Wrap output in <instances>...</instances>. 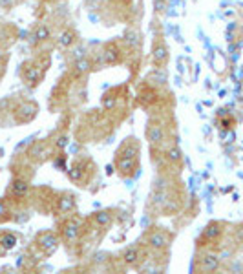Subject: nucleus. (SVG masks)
Here are the masks:
<instances>
[{"label":"nucleus","mask_w":243,"mask_h":274,"mask_svg":"<svg viewBox=\"0 0 243 274\" xmlns=\"http://www.w3.org/2000/svg\"><path fill=\"white\" fill-rule=\"evenodd\" d=\"M185 192L179 183H174V176H161L154 183L150 192V208L159 216H170L181 210Z\"/></svg>","instance_id":"f257e3e1"},{"label":"nucleus","mask_w":243,"mask_h":274,"mask_svg":"<svg viewBox=\"0 0 243 274\" xmlns=\"http://www.w3.org/2000/svg\"><path fill=\"white\" fill-rule=\"evenodd\" d=\"M147 141L150 144L152 150H159V152H165V150L174 144L172 141V126L165 117L161 116H152L147 123Z\"/></svg>","instance_id":"f03ea898"},{"label":"nucleus","mask_w":243,"mask_h":274,"mask_svg":"<svg viewBox=\"0 0 243 274\" xmlns=\"http://www.w3.org/2000/svg\"><path fill=\"white\" fill-rule=\"evenodd\" d=\"M50 68V55L44 53V55H37V57L26 61L22 66H20L19 77L20 81L24 82L28 88H37L40 82H42L44 75Z\"/></svg>","instance_id":"7ed1b4c3"},{"label":"nucleus","mask_w":243,"mask_h":274,"mask_svg":"<svg viewBox=\"0 0 243 274\" xmlns=\"http://www.w3.org/2000/svg\"><path fill=\"white\" fill-rule=\"evenodd\" d=\"M93 176H95V165L86 155L75 157L72 161V165H70V169H68V179L81 188L88 187L91 179H93Z\"/></svg>","instance_id":"20e7f679"},{"label":"nucleus","mask_w":243,"mask_h":274,"mask_svg":"<svg viewBox=\"0 0 243 274\" xmlns=\"http://www.w3.org/2000/svg\"><path fill=\"white\" fill-rule=\"evenodd\" d=\"M128 59V51L123 39L108 40L99 49V64L101 66H121Z\"/></svg>","instance_id":"39448f33"},{"label":"nucleus","mask_w":243,"mask_h":274,"mask_svg":"<svg viewBox=\"0 0 243 274\" xmlns=\"http://www.w3.org/2000/svg\"><path fill=\"white\" fill-rule=\"evenodd\" d=\"M170 243H172V232L163 229V227H152L143 236V245L148 249V252H154V254L167 252L170 249Z\"/></svg>","instance_id":"423d86ee"},{"label":"nucleus","mask_w":243,"mask_h":274,"mask_svg":"<svg viewBox=\"0 0 243 274\" xmlns=\"http://www.w3.org/2000/svg\"><path fill=\"white\" fill-rule=\"evenodd\" d=\"M61 243H62V240H61V236H59V232H55V231L38 232L33 240V249L37 250V258L38 260H40V258H42V260L52 258V256L59 250Z\"/></svg>","instance_id":"0eeeda50"},{"label":"nucleus","mask_w":243,"mask_h":274,"mask_svg":"<svg viewBox=\"0 0 243 274\" xmlns=\"http://www.w3.org/2000/svg\"><path fill=\"white\" fill-rule=\"evenodd\" d=\"M57 232L61 236L62 243H66L68 247L75 245L82 234V220L79 216H75V214L66 217H59Z\"/></svg>","instance_id":"6e6552de"},{"label":"nucleus","mask_w":243,"mask_h":274,"mask_svg":"<svg viewBox=\"0 0 243 274\" xmlns=\"http://www.w3.org/2000/svg\"><path fill=\"white\" fill-rule=\"evenodd\" d=\"M225 232H227V223L223 222H209L207 227L201 232L198 240V249H216L218 250L219 243L223 241Z\"/></svg>","instance_id":"1a4fd4ad"},{"label":"nucleus","mask_w":243,"mask_h":274,"mask_svg":"<svg viewBox=\"0 0 243 274\" xmlns=\"http://www.w3.org/2000/svg\"><path fill=\"white\" fill-rule=\"evenodd\" d=\"M29 192H31V183L28 178H22V176H13L6 188V196L4 199L8 201V205H22V203L28 199Z\"/></svg>","instance_id":"9d476101"},{"label":"nucleus","mask_w":243,"mask_h":274,"mask_svg":"<svg viewBox=\"0 0 243 274\" xmlns=\"http://www.w3.org/2000/svg\"><path fill=\"white\" fill-rule=\"evenodd\" d=\"M192 269L194 272H216L221 269V254L216 249H198Z\"/></svg>","instance_id":"9b49d317"},{"label":"nucleus","mask_w":243,"mask_h":274,"mask_svg":"<svg viewBox=\"0 0 243 274\" xmlns=\"http://www.w3.org/2000/svg\"><path fill=\"white\" fill-rule=\"evenodd\" d=\"M148 249L143 243H134V245L126 247L121 250L119 261L126 267V269H141L148 258Z\"/></svg>","instance_id":"f8f14e48"},{"label":"nucleus","mask_w":243,"mask_h":274,"mask_svg":"<svg viewBox=\"0 0 243 274\" xmlns=\"http://www.w3.org/2000/svg\"><path fill=\"white\" fill-rule=\"evenodd\" d=\"M170 61V49L163 37H156L150 48V64L154 68H165Z\"/></svg>","instance_id":"ddd939ff"},{"label":"nucleus","mask_w":243,"mask_h":274,"mask_svg":"<svg viewBox=\"0 0 243 274\" xmlns=\"http://www.w3.org/2000/svg\"><path fill=\"white\" fill-rule=\"evenodd\" d=\"M77 210V197L70 192H61L57 194V199H55V205H53V212L55 216L59 217H66L75 214Z\"/></svg>","instance_id":"4468645a"},{"label":"nucleus","mask_w":243,"mask_h":274,"mask_svg":"<svg viewBox=\"0 0 243 274\" xmlns=\"http://www.w3.org/2000/svg\"><path fill=\"white\" fill-rule=\"evenodd\" d=\"M52 39H53V31L52 28H50V24L38 22V24H35V28L31 29V33H29V48L31 49L42 48L44 44L52 42Z\"/></svg>","instance_id":"2eb2a0df"},{"label":"nucleus","mask_w":243,"mask_h":274,"mask_svg":"<svg viewBox=\"0 0 243 274\" xmlns=\"http://www.w3.org/2000/svg\"><path fill=\"white\" fill-rule=\"evenodd\" d=\"M38 104L33 101H22L19 106H15L13 110V121L17 125H28L37 117Z\"/></svg>","instance_id":"dca6fc26"},{"label":"nucleus","mask_w":243,"mask_h":274,"mask_svg":"<svg viewBox=\"0 0 243 274\" xmlns=\"http://www.w3.org/2000/svg\"><path fill=\"white\" fill-rule=\"evenodd\" d=\"M115 172L123 179H132L139 172V157H115Z\"/></svg>","instance_id":"f3484780"},{"label":"nucleus","mask_w":243,"mask_h":274,"mask_svg":"<svg viewBox=\"0 0 243 274\" xmlns=\"http://www.w3.org/2000/svg\"><path fill=\"white\" fill-rule=\"evenodd\" d=\"M77 42H79V33L72 26L62 28L55 37V48L61 49V51H70L72 48H75Z\"/></svg>","instance_id":"a211bd4d"},{"label":"nucleus","mask_w":243,"mask_h":274,"mask_svg":"<svg viewBox=\"0 0 243 274\" xmlns=\"http://www.w3.org/2000/svg\"><path fill=\"white\" fill-rule=\"evenodd\" d=\"M93 68L97 66H95V61L91 57H77L72 63V66H70L68 75L72 79H75V81H81V79L88 77V73H90Z\"/></svg>","instance_id":"6ab92c4d"},{"label":"nucleus","mask_w":243,"mask_h":274,"mask_svg":"<svg viewBox=\"0 0 243 274\" xmlns=\"http://www.w3.org/2000/svg\"><path fill=\"white\" fill-rule=\"evenodd\" d=\"M123 42L126 46V51H128V57H139L141 48H143V37H141V31L137 28H128L124 31Z\"/></svg>","instance_id":"aec40b11"},{"label":"nucleus","mask_w":243,"mask_h":274,"mask_svg":"<svg viewBox=\"0 0 243 274\" xmlns=\"http://www.w3.org/2000/svg\"><path fill=\"white\" fill-rule=\"evenodd\" d=\"M53 150H55V144H50V143H46V141H44V143L42 141H38V143H35L33 146L29 148L28 159H33L37 163H42V161H46V159L53 154Z\"/></svg>","instance_id":"412c9836"},{"label":"nucleus","mask_w":243,"mask_h":274,"mask_svg":"<svg viewBox=\"0 0 243 274\" xmlns=\"http://www.w3.org/2000/svg\"><path fill=\"white\" fill-rule=\"evenodd\" d=\"M115 216H114V210H108V208H105V210H97L91 214L90 222L93 223V227L95 229H108L112 223H114Z\"/></svg>","instance_id":"4be33fe9"},{"label":"nucleus","mask_w":243,"mask_h":274,"mask_svg":"<svg viewBox=\"0 0 243 274\" xmlns=\"http://www.w3.org/2000/svg\"><path fill=\"white\" fill-rule=\"evenodd\" d=\"M19 245V234L13 231H0V254H6Z\"/></svg>","instance_id":"5701e85b"},{"label":"nucleus","mask_w":243,"mask_h":274,"mask_svg":"<svg viewBox=\"0 0 243 274\" xmlns=\"http://www.w3.org/2000/svg\"><path fill=\"white\" fill-rule=\"evenodd\" d=\"M15 39H17V33H15L13 26H0V48H10Z\"/></svg>","instance_id":"b1692460"},{"label":"nucleus","mask_w":243,"mask_h":274,"mask_svg":"<svg viewBox=\"0 0 243 274\" xmlns=\"http://www.w3.org/2000/svg\"><path fill=\"white\" fill-rule=\"evenodd\" d=\"M163 155L167 157V161L170 165H176V167H181L183 163V154H181V150L177 148L176 144H170L165 152H163Z\"/></svg>","instance_id":"393cba45"},{"label":"nucleus","mask_w":243,"mask_h":274,"mask_svg":"<svg viewBox=\"0 0 243 274\" xmlns=\"http://www.w3.org/2000/svg\"><path fill=\"white\" fill-rule=\"evenodd\" d=\"M218 125L221 130H232L234 126H236V119L230 114H221L218 117Z\"/></svg>","instance_id":"a878e982"},{"label":"nucleus","mask_w":243,"mask_h":274,"mask_svg":"<svg viewBox=\"0 0 243 274\" xmlns=\"http://www.w3.org/2000/svg\"><path fill=\"white\" fill-rule=\"evenodd\" d=\"M0 2H2V0H0Z\"/></svg>","instance_id":"bb28decb"}]
</instances>
